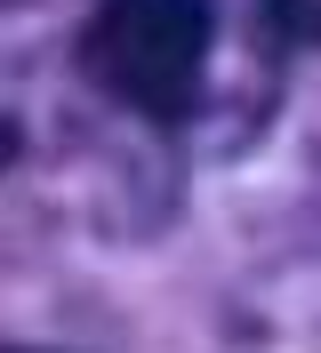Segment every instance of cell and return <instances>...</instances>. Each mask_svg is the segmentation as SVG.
Masks as SVG:
<instances>
[{
  "label": "cell",
  "instance_id": "cell-1",
  "mask_svg": "<svg viewBox=\"0 0 321 353\" xmlns=\"http://www.w3.org/2000/svg\"><path fill=\"white\" fill-rule=\"evenodd\" d=\"M209 41H217L209 0H105L81 32V72L113 105L145 121H177L201 105Z\"/></svg>",
  "mask_w": 321,
  "mask_h": 353
},
{
  "label": "cell",
  "instance_id": "cell-2",
  "mask_svg": "<svg viewBox=\"0 0 321 353\" xmlns=\"http://www.w3.org/2000/svg\"><path fill=\"white\" fill-rule=\"evenodd\" d=\"M289 24H305V32L321 41V0H289Z\"/></svg>",
  "mask_w": 321,
  "mask_h": 353
}]
</instances>
